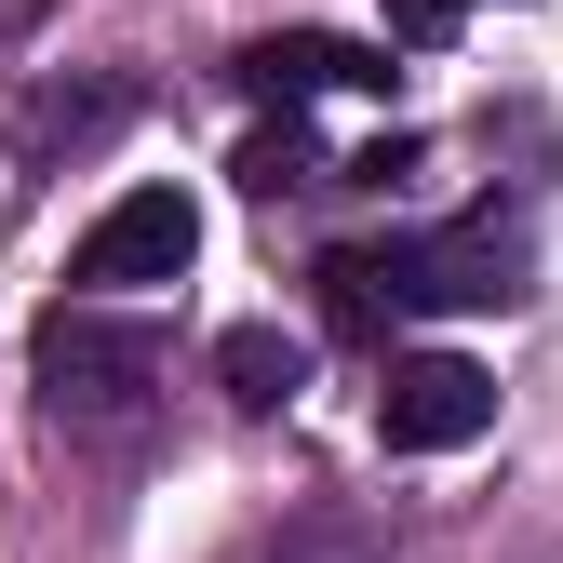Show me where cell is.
I'll use <instances>...</instances> for the list:
<instances>
[{
    "mask_svg": "<svg viewBox=\"0 0 563 563\" xmlns=\"http://www.w3.org/2000/svg\"><path fill=\"white\" fill-rule=\"evenodd\" d=\"M121 121H134V81H27L14 95V162H67Z\"/></svg>",
    "mask_w": 563,
    "mask_h": 563,
    "instance_id": "cell-6",
    "label": "cell"
},
{
    "mask_svg": "<svg viewBox=\"0 0 563 563\" xmlns=\"http://www.w3.org/2000/svg\"><path fill=\"white\" fill-rule=\"evenodd\" d=\"M483 430H497V376L483 363H456V349H402L389 363V389H376V443L389 456H456Z\"/></svg>",
    "mask_w": 563,
    "mask_h": 563,
    "instance_id": "cell-3",
    "label": "cell"
},
{
    "mask_svg": "<svg viewBox=\"0 0 563 563\" xmlns=\"http://www.w3.org/2000/svg\"><path fill=\"white\" fill-rule=\"evenodd\" d=\"M470 0H389V41H456Z\"/></svg>",
    "mask_w": 563,
    "mask_h": 563,
    "instance_id": "cell-10",
    "label": "cell"
},
{
    "mask_svg": "<svg viewBox=\"0 0 563 563\" xmlns=\"http://www.w3.org/2000/svg\"><path fill=\"white\" fill-rule=\"evenodd\" d=\"M523 296V242L483 216V229H402V242H335L322 255V309L363 335V322H416V309H510Z\"/></svg>",
    "mask_w": 563,
    "mask_h": 563,
    "instance_id": "cell-1",
    "label": "cell"
},
{
    "mask_svg": "<svg viewBox=\"0 0 563 563\" xmlns=\"http://www.w3.org/2000/svg\"><path fill=\"white\" fill-rule=\"evenodd\" d=\"M255 563H402V537L376 523V510H349V497H322V510H296Z\"/></svg>",
    "mask_w": 563,
    "mask_h": 563,
    "instance_id": "cell-8",
    "label": "cell"
},
{
    "mask_svg": "<svg viewBox=\"0 0 563 563\" xmlns=\"http://www.w3.org/2000/svg\"><path fill=\"white\" fill-rule=\"evenodd\" d=\"M242 188H268V201H282V188H309V134H296V121H268L255 148H242Z\"/></svg>",
    "mask_w": 563,
    "mask_h": 563,
    "instance_id": "cell-9",
    "label": "cell"
},
{
    "mask_svg": "<svg viewBox=\"0 0 563 563\" xmlns=\"http://www.w3.org/2000/svg\"><path fill=\"white\" fill-rule=\"evenodd\" d=\"M27 363H41L54 430H134L148 389H162V335L121 322V309H54V322L27 335Z\"/></svg>",
    "mask_w": 563,
    "mask_h": 563,
    "instance_id": "cell-2",
    "label": "cell"
},
{
    "mask_svg": "<svg viewBox=\"0 0 563 563\" xmlns=\"http://www.w3.org/2000/svg\"><path fill=\"white\" fill-rule=\"evenodd\" d=\"M216 376H229L242 416H282V402L309 389V349L282 335V322H229V335H216Z\"/></svg>",
    "mask_w": 563,
    "mask_h": 563,
    "instance_id": "cell-7",
    "label": "cell"
},
{
    "mask_svg": "<svg viewBox=\"0 0 563 563\" xmlns=\"http://www.w3.org/2000/svg\"><path fill=\"white\" fill-rule=\"evenodd\" d=\"M188 255H201V201H188V188H121L108 216L81 229L67 268H81L95 296H148V282H175Z\"/></svg>",
    "mask_w": 563,
    "mask_h": 563,
    "instance_id": "cell-4",
    "label": "cell"
},
{
    "mask_svg": "<svg viewBox=\"0 0 563 563\" xmlns=\"http://www.w3.org/2000/svg\"><path fill=\"white\" fill-rule=\"evenodd\" d=\"M229 81H242L255 108L296 121L309 95H389V54H376V41H335V27H268V41L229 54Z\"/></svg>",
    "mask_w": 563,
    "mask_h": 563,
    "instance_id": "cell-5",
    "label": "cell"
}]
</instances>
